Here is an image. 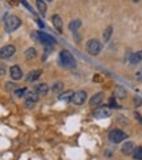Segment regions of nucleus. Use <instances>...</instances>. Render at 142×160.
<instances>
[{
    "label": "nucleus",
    "mask_w": 142,
    "mask_h": 160,
    "mask_svg": "<svg viewBox=\"0 0 142 160\" xmlns=\"http://www.w3.org/2000/svg\"><path fill=\"white\" fill-rule=\"evenodd\" d=\"M37 22H38V25L41 26V28H43V24H42V21H39V20H37Z\"/></svg>",
    "instance_id": "nucleus-32"
},
{
    "label": "nucleus",
    "mask_w": 142,
    "mask_h": 160,
    "mask_svg": "<svg viewBox=\"0 0 142 160\" xmlns=\"http://www.w3.org/2000/svg\"><path fill=\"white\" fill-rule=\"evenodd\" d=\"M33 38L38 39L41 43H43L45 46H53L57 43V41H55V38H53L50 34H46L43 33V32H34L33 33Z\"/></svg>",
    "instance_id": "nucleus-3"
},
{
    "label": "nucleus",
    "mask_w": 142,
    "mask_h": 160,
    "mask_svg": "<svg viewBox=\"0 0 142 160\" xmlns=\"http://www.w3.org/2000/svg\"><path fill=\"white\" fill-rule=\"evenodd\" d=\"M141 104H142V98L140 96H136V97H134V105H136V108H140Z\"/></svg>",
    "instance_id": "nucleus-27"
},
{
    "label": "nucleus",
    "mask_w": 142,
    "mask_h": 160,
    "mask_svg": "<svg viewBox=\"0 0 142 160\" xmlns=\"http://www.w3.org/2000/svg\"><path fill=\"white\" fill-rule=\"evenodd\" d=\"M51 21H53L55 29L59 30V32H62V29H63V21H62V18L59 17L58 15H54L53 17H51Z\"/></svg>",
    "instance_id": "nucleus-13"
},
{
    "label": "nucleus",
    "mask_w": 142,
    "mask_h": 160,
    "mask_svg": "<svg viewBox=\"0 0 142 160\" xmlns=\"http://www.w3.org/2000/svg\"><path fill=\"white\" fill-rule=\"evenodd\" d=\"M26 59H34L36 55H37V50L34 49V47H29V49L25 50V53H24Z\"/></svg>",
    "instance_id": "nucleus-20"
},
{
    "label": "nucleus",
    "mask_w": 142,
    "mask_h": 160,
    "mask_svg": "<svg viewBox=\"0 0 142 160\" xmlns=\"http://www.w3.org/2000/svg\"><path fill=\"white\" fill-rule=\"evenodd\" d=\"M80 25H82V21H80V20H78V18H76V20H73V21L69 24V29L75 33V32H76L79 28H80Z\"/></svg>",
    "instance_id": "nucleus-19"
},
{
    "label": "nucleus",
    "mask_w": 142,
    "mask_h": 160,
    "mask_svg": "<svg viewBox=\"0 0 142 160\" xmlns=\"http://www.w3.org/2000/svg\"><path fill=\"white\" fill-rule=\"evenodd\" d=\"M134 148H136V146H134L133 142H125L121 147V152L124 155H132Z\"/></svg>",
    "instance_id": "nucleus-12"
},
{
    "label": "nucleus",
    "mask_w": 142,
    "mask_h": 160,
    "mask_svg": "<svg viewBox=\"0 0 142 160\" xmlns=\"http://www.w3.org/2000/svg\"><path fill=\"white\" fill-rule=\"evenodd\" d=\"M86 100H87L86 91H76V92H74L73 97H71V101H73L75 105H83Z\"/></svg>",
    "instance_id": "nucleus-6"
},
{
    "label": "nucleus",
    "mask_w": 142,
    "mask_h": 160,
    "mask_svg": "<svg viewBox=\"0 0 142 160\" xmlns=\"http://www.w3.org/2000/svg\"><path fill=\"white\" fill-rule=\"evenodd\" d=\"M109 141L112 143H121L122 141H125L126 138H128V135H126V133H124L122 130H118V129H114L109 133L108 135Z\"/></svg>",
    "instance_id": "nucleus-5"
},
{
    "label": "nucleus",
    "mask_w": 142,
    "mask_h": 160,
    "mask_svg": "<svg viewBox=\"0 0 142 160\" xmlns=\"http://www.w3.org/2000/svg\"><path fill=\"white\" fill-rule=\"evenodd\" d=\"M73 95H74V92L67 91V92H65V93L59 95V100H62V101H67V100H71V97H73Z\"/></svg>",
    "instance_id": "nucleus-23"
},
{
    "label": "nucleus",
    "mask_w": 142,
    "mask_h": 160,
    "mask_svg": "<svg viewBox=\"0 0 142 160\" xmlns=\"http://www.w3.org/2000/svg\"><path fill=\"white\" fill-rule=\"evenodd\" d=\"M141 61H142V50L132 54V57H130V65H133V66L138 65Z\"/></svg>",
    "instance_id": "nucleus-16"
},
{
    "label": "nucleus",
    "mask_w": 142,
    "mask_h": 160,
    "mask_svg": "<svg viewBox=\"0 0 142 160\" xmlns=\"http://www.w3.org/2000/svg\"><path fill=\"white\" fill-rule=\"evenodd\" d=\"M110 110L108 109V106H100L97 109H95L93 112V117L97 119H103V118H108L110 117Z\"/></svg>",
    "instance_id": "nucleus-9"
},
{
    "label": "nucleus",
    "mask_w": 142,
    "mask_h": 160,
    "mask_svg": "<svg viewBox=\"0 0 142 160\" xmlns=\"http://www.w3.org/2000/svg\"><path fill=\"white\" fill-rule=\"evenodd\" d=\"M59 63H61L62 67H65L67 70L76 68V61H75V58L69 50H62L59 53Z\"/></svg>",
    "instance_id": "nucleus-1"
},
{
    "label": "nucleus",
    "mask_w": 142,
    "mask_h": 160,
    "mask_svg": "<svg viewBox=\"0 0 142 160\" xmlns=\"http://www.w3.org/2000/svg\"><path fill=\"white\" fill-rule=\"evenodd\" d=\"M134 117H136V118L138 119V122H141V123H142V117H141V114L138 113V112H136V113H134Z\"/></svg>",
    "instance_id": "nucleus-31"
},
{
    "label": "nucleus",
    "mask_w": 142,
    "mask_h": 160,
    "mask_svg": "<svg viewBox=\"0 0 142 160\" xmlns=\"http://www.w3.org/2000/svg\"><path fill=\"white\" fill-rule=\"evenodd\" d=\"M24 97H25V105L29 109H32L34 106V104L38 101V95L36 92H26Z\"/></svg>",
    "instance_id": "nucleus-8"
},
{
    "label": "nucleus",
    "mask_w": 142,
    "mask_h": 160,
    "mask_svg": "<svg viewBox=\"0 0 142 160\" xmlns=\"http://www.w3.org/2000/svg\"><path fill=\"white\" fill-rule=\"evenodd\" d=\"M5 72H7V70H5V66L4 65H2V63H0V75H5Z\"/></svg>",
    "instance_id": "nucleus-29"
},
{
    "label": "nucleus",
    "mask_w": 142,
    "mask_h": 160,
    "mask_svg": "<svg viewBox=\"0 0 142 160\" xmlns=\"http://www.w3.org/2000/svg\"><path fill=\"white\" fill-rule=\"evenodd\" d=\"M47 91H49V87H47V84H45V83H41L36 87V93L38 96H45L47 93Z\"/></svg>",
    "instance_id": "nucleus-14"
},
{
    "label": "nucleus",
    "mask_w": 142,
    "mask_h": 160,
    "mask_svg": "<svg viewBox=\"0 0 142 160\" xmlns=\"http://www.w3.org/2000/svg\"><path fill=\"white\" fill-rule=\"evenodd\" d=\"M41 74H42L41 70L30 71V72L28 74V76H26V82H34V80H37L39 76H41Z\"/></svg>",
    "instance_id": "nucleus-15"
},
{
    "label": "nucleus",
    "mask_w": 142,
    "mask_h": 160,
    "mask_svg": "<svg viewBox=\"0 0 142 160\" xmlns=\"http://www.w3.org/2000/svg\"><path fill=\"white\" fill-rule=\"evenodd\" d=\"M36 5H37L39 13H41V16H45L46 15V9H47V5L46 3L43 2V0H36Z\"/></svg>",
    "instance_id": "nucleus-17"
},
{
    "label": "nucleus",
    "mask_w": 142,
    "mask_h": 160,
    "mask_svg": "<svg viewBox=\"0 0 142 160\" xmlns=\"http://www.w3.org/2000/svg\"><path fill=\"white\" fill-rule=\"evenodd\" d=\"M15 87H16L15 83H7V84H5V89L9 91V92H11V91H15Z\"/></svg>",
    "instance_id": "nucleus-28"
},
{
    "label": "nucleus",
    "mask_w": 142,
    "mask_h": 160,
    "mask_svg": "<svg viewBox=\"0 0 142 160\" xmlns=\"http://www.w3.org/2000/svg\"><path fill=\"white\" fill-rule=\"evenodd\" d=\"M53 92H55V93H58V92H61L63 89V83L62 82H57V83H54V85H53Z\"/></svg>",
    "instance_id": "nucleus-24"
},
{
    "label": "nucleus",
    "mask_w": 142,
    "mask_h": 160,
    "mask_svg": "<svg viewBox=\"0 0 142 160\" xmlns=\"http://www.w3.org/2000/svg\"><path fill=\"white\" fill-rule=\"evenodd\" d=\"M113 33V28L112 26H108L106 29L104 30V34H103V39H104L105 42H108L109 41V38H110V35H112Z\"/></svg>",
    "instance_id": "nucleus-21"
},
{
    "label": "nucleus",
    "mask_w": 142,
    "mask_h": 160,
    "mask_svg": "<svg viewBox=\"0 0 142 160\" xmlns=\"http://www.w3.org/2000/svg\"><path fill=\"white\" fill-rule=\"evenodd\" d=\"M109 106L114 108V109H118V108H120V106H118V104L116 102V97H110L109 98Z\"/></svg>",
    "instance_id": "nucleus-26"
},
{
    "label": "nucleus",
    "mask_w": 142,
    "mask_h": 160,
    "mask_svg": "<svg viewBox=\"0 0 142 160\" xmlns=\"http://www.w3.org/2000/svg\"><path fill=\"white\" fill-rule=\"evenodd\" d=\"M114 97H117V98H125L126 97V91H125V88H122V87H116V91H114Z\"/></svg>",
    "instance_id": "nucleus-18"
},
{
    "label": "nucleus",
    "mask_w": 142,
    "mask_h": 160,
    "mask_svg": "<svg viewBox=\"0 0 142 160\" xmlns=\"http://www.w3.org/2000/svg\"><path fill=\"white\" fill-rule=\"evenodd\" d=\"M26 93V88H20V89H16L15 91V96L16 97H24Z\"/></svg>",
    "instance_id": "nucleus-25"
},
{
    "label": "nucleus",
    "mask_w": 142,
    "mask_h": 160,
    "mask_svg": "<svg viewBox=\"0 0 142 160\" xmlns=\"http://www.w3.org/2000/svg\"><path fill=\"white\" fill-rule=\"evenodd\" d=\"M86 50L87 53L91 54V55H99L101 51V42L99 39H90L86 45Z\"/></svg>",
    "instance_id": "nucleus-4"
},
{
    "label": "nucleus",
    "mask_w": 142,
    "mask_h": 160,
    "mask_svg": "<svg viewBox=\"0 0 142 160\" xmlns=\"http://www.w3.org/2000/svg\"><path fill=\"white\" fill-rule=\"evenodd\" d=\"M20 25H21V20H20L17 16L11 15L5 18V30L8 33H12V32H15L16 29H19Z\"/></svg>",
    "instance_id": "nucleus-2"
},
{
    "label": "nucleus",
    "mask_w": 142,
    "mask_h": 160,
    "mask_svg": "<svg viewBox=\"0 0 142 160\" xmlns=\"http://www.w3.org/2000/svg\"><path fill=\"white\" fill-rule=\"evenodd\" d=\"M132 2H133V3H138V2H140V0H132Z\"/></svg>",
    "instance_id": "nucleus-33"
},
{
    "label": "nucleus",
    "mask_w": 142,
    "mask_h": 160,
    "mask_svg": "<svg viewBox=\"0 0 142 160\" xmlns=\"http://www.w3.org/2000/svg\"><path fill=\"white\" fill-rule=\"evenodd\" d=\"M132 155L136 160H142V147H136Z\"/></svg>",
    "instance_id": "nucleus-22"
},
{
    "label": "nucleus",
    "mask_w": 142,
    "mask_h": 160,
    "mask_svg": "<svg viewBox=\"0 0 142 160\" xmlns=\"http://www.w3.org/2000/svg\"><path fill=\"white\" fill-rule=\"evenodd\" d=\"M103 100H104V93L103 92H97V93H95L92 97L90 98V105H99V104L103 102Z\"/></svg>",
    "instance_id": "nucleus-10"
},
{
    "label": "nucleus",
    "mask_w": 142,
    "mask_h": 160,
    "mask_svg": "<svg viewBox=\"0 0 142 160\" xmlns=\"http://www.w3.org/2000/svg\"><path fill=\"white\" fill-rule=\"evenodd\" d=\"M15 53H16V47L13 45H7L0 49V58L9 59V58H12V55H15Z\"/></svg>",
    "instance_id": "nucleus-7"
},
{
    "label": "nucleus",
    "mask_w": 142,
    "mask_h": 160,
    "mask_svg": "<svg viewBox=\"0 0 142 160\" xmlns=\"http://www.w3.org/2000/svg\"><path fill=\"white\" fill-rule=\"evenodd\" d=\"M9 74H11V78L13 80H20L22 78V71L19 66H12L11 70H9Z\"/></svg>",
    "instance_id": "nucleus-11"
},
{
    "label": "nucleus",
    "mask_w": 142,
    "mask_h": 160,
    "mask_svg": "<svg viewBox=\"0 0 142 160\" xmlns=\"http://www.w3.org/2000/svg\"><path fill=\"white\" fill-rule=\"evenodd\" d=\"M21 3H22L24 5H25V7H26V8H28V9H29L30 12H34V11H33V8H32V7L29 5V4H28V2H26V0H21Z\"/></svg>",
    "instance_id": "nucleus-30"
}]
</instances>
